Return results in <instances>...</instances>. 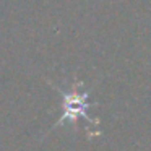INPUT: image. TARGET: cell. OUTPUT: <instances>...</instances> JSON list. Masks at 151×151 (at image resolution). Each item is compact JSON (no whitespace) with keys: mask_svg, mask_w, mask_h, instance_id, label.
Returning a JSON list of instances; mask_svg holds the SVG:
<instances>
[{"mask_svg":"<svg viewBox=\"0 0 151 151\" xmlns=\"http://www.w3.org/2000/svg\"><path fill=\"white\" fill-rule=\"evenodd\" d=\"M63 94V115L60 117L59 124H63L65 120H70L72 124H76V119L83 117L85 120H88V124H96L88 117L86 111L91 107V104L88 102V96H89V89L83 91V83L81 81H75L72 86V89Z\"/></svg>","mask_w":151,"mask_h":151,"instance_id":"obj_1","label":"cell"}]
</instances>
